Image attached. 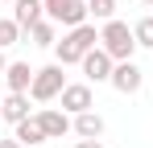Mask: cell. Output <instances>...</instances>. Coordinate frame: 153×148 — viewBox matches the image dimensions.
<instances>
[{
    "label": "cell",
    "mask_w": 153,
    "mask_h": 148,
    "mask_svg": "<svg viewBox=\"0 0 153 148\" xmlns=\"http://www.w3.org/2000/svg\"><path fill=\"white\" fill-rule=\"evenodd\" d=\"M120 95H137L141 86H145V74H141V66L137 62H116V70H112V78H108Z\"/></svg>",
    "instance_id": "8992f818"
},
{
    "label": "cell",
    "mask_w": 153,
    "mask_h": 148,
    "mask_svg": "<svg viewBox=\"0 0 153 148\" xmlns=\"http://www.w3.org/2000/svg\"><path fill=\"white\" fill-rule=\"evenodd\" d=\"M75 148H103V144H100V140H79Z\"/></svg>",
    "instance_id": "ac0fdd59"
},
{
    "label": "cell",
    "mask_w": 153,
    "mask_h": 148,
    "mask_svg": "<svg viewBox=\"0 0 153 148\" xmlns=\"http://www.w3.org/2000/svg\"><path fill=\"white\" fill-rule=\"evenodd\" d=\"M42 4H46V12H54V8H58V4H66V0H42Z\"/></svg>",
    "instance_id": "d6986e66"
},
{
    "label": "cell",
    "mask_w": 153,
    "mask_h": 148,
    "mask_svg": "<svg viewBox=\"0 0 153 148\" xmlns=\"http://www.w3.org/2000/svg\"><path fill=\"white\" fill-rule=\"evenodd\" d=\"M132 37H137V45L153 49V17H141V21L132 25Z\"/></svg>",
    "instance_id": "9a60e30c"
},
{
    "label": "cell",
    "mask_w": 153,
    "mask_h": 148,
    "mask_svg": "<svg viewBox=\"0 0 153 148\" xmlns=\"http://www.w3.org/2000/svg\"><path fill=\"white\" fill-rule=\"evenodd\" d=\"M17 37H21V25L13 21V17H8V21L0 17V49H4V45H17Z\"/></svg>",
    "instance_id": "e0dca14e"
},
{
    "label": "cell",
    "mask_w": 153,
    "mask_h": 148,
    "mask_svg": "<svg viewBox=\"0 0 153 148\" xmlns=\"http://www.w3.org/2000/svg\"><path fill=\"white\" fill-rule=\"evenodd\" d=\"M75 136H79V140H100V136H103V115H100V111L75 115Z\"/></svg>",
    "instance_id": "4fadbf2b"
},
{
    "label": "cell",
    "mask_w": 153,
    "mask_h": 148,
    "mask_svg": "<svg viewBox=\"0 0 153 148\" xmlns=\"http://www.w3.org/2000/svg\"><path fill=\"white\" fill-rule=\"evenodd\" d=\"M62 91H66V74H62V66L54 62V66H42V70L33 74L29 99H33V103H50V99H58Z\"/></svg>",
    "instance_id": "3957f363"
},
{
    "label": "cell",
    "mask_w": 153,
    "mask_h": 148,
    "mask_svg": "<svg viewBox=\"0 0 153 148\" xmlns=\"http://www.w3.org/2000/svg\"><path fill=\"white\" fill-rule=\"evenodd\" d=\"M33 74L29 70V62H8V70H4V82H8V91H17V95H29V86H33Z\"/></svg>",
    "instance_id": "7c38bea8"
},
{
    "label": "cell",
    "mask_w": 153,
    "mask_h": 148,
    "mask_svg": "<svg viewBox=\"0 0 153 148\" xmlns=\"http://www.w3.org/2000/svg\"><path fill=\"white\" fill-rule=\"evenodd\" d=\"M54 25H66V29H79V25H87V0H66V4H58L54 12H46Z\"/></svg>",
    "instance_id": "ba28073f"
},
{
    "label": "cell",
    "mask_w": 153,
    "mask_h": 148,
    "mask_svg": "<svg viewBox=\"0 0 153 148\" xmlns=\"http://www.w3.org/2000/svg\"><path fill=\"white\" fill-rule=\"evenodd\" d=\"M13 140L21 148H42L46 144V127L37 123V115H29V119H21L17 127H13Z\"/></svg>",
    "instance_id": "9c48e42d"
},
{
    "label": "cell",
    "mask_w": 153,
    "mask_h": 148,
    "mask_svg": "<svg viewBox=\"0 0 153 148\" xmlns=\"http://www.w3.org/2000/svg\"><path fill=\"white\" fill-rule=\"evenodd\" d=\"M141 4H153V0H141Z\"/></svg>",
    "instance_id": "7402d4cb"
},
{
    "label": "cell",
    "mask_w": 153,
    "mask_h": 148,
    "mask_svg": "<svg viewBox=\"0 0 153 148\" xmlns=\"http://www.w3.org/2000/svg\"><path fill=\"white\" fill-rule=\"evenodd\" d=\"M100 45L116 58V62H132V49H137V37H132V29H128L124 21H103V29H100Z\"/></svg>",
    "instance_id": "7a4b0ae2"
},
{
    "label": "cell",
    "mask_w": 153,
    "mask_h": 148,
    "mask_svg": "<svg viewBox=\"0 0 153 148\" xmlns=\"http://www.w3.org/2000/svg\"><path fill=\"white\" fill-rule=\"evenodd\" d=\"M0 148H21V144H17V140H0Z\"/></svg>",
    "instance_id": "ffe728a7"
},
{
    "label": "cell",
    "mask_w": 153,
    "mask_h": 148,
    "mask_svg": "<svg viewBox=\"0 0 153 148\" xmlns=\"http://www.w3.org/2000/svg\"><path fill=\"white\" fill-rule=\"evenodd\" d=\"M0 119H8L13 127L21 119H29V95H17V91H8V95L0 99Z\"/></svg>",
    "instance_id": "8fae6325"
},
{
    "label": "cell",
    "mask_w": 153,
    "mask_h": 148,
    "mask_svg": "<svg viewBox=\"0 0 153 148\" xmlns=\"http://www.w3.org/2000/svg\"><path fill=\"white\" fill-rule=\"evenodd\" d=\"M79 66H83V74H87V82H108L112 70H116V58H112L103 45H95V49H87V58H83Z\"/></svg>",
    "instance_id": "277c9868"
},
{
    "label": "cell",
    "mask_w": 153,
    "mask_h": 148,
    "mask_svg": "<svg viewBox=\"0 0 153 148\" xmlns=\"http://www.w3.org/2000/svg\"><path fill=\"white\" fill-rule=\"evenodd\" d=\"M29 37H33V45H42V49L58 45V29H54V21H37L33 29H29Z\"/></svg>",
    "instance_id": "5bb4252c"
},
{
    "label": "cell",
    "mask_w": 153,
    "mask_h": 148,
    "mask_svg": "<svg viewBox=\"0 0 153 148\" xmlns=\"http://www.w3.org/2000/svg\"><path fill=\"white\" fill-rule=\"evenodd\" d=\"M13 21L21 29H33L37 21H46V4L42 0H13Z\"/></svg>",
    "instance_id": "30bf717a"
},
{
    "label": "cell",
    "mask_w": 153,
    "mask_h": 148,
    "mask_svg": "<svg viewBox=\"0 0 153 148\" xmlns=\"http://www.w3.org/2000/svg\"><path fill=\"white\" fill-rule=\"evenodd\" d=\"M58 99H62V111H66L71 119L83 115V111H91V103H95V99H91V82H66V91Z\"/></svg>",
    "instance_id": "5b68a950"
},
{
    "label": "cell",
    "mask_w": 153,
    "mask_h": 148,
    "mask_svg": "<svg viewBox=\"0 0 153 148\" xmlns=\"http://www.w3.org/2000/svg\"><path fill=\"white\" fill-rule=\"evenodd\" d=\"M87 12L95 21H112L116 17V0H87Z\"/></svg>",
    "instance_id": "2e32d148"
},
{
    "label": "cell",
    "mask_w": 153,
    "mask_h": 148,
    "mask_svg": "<svg viewBox=\"0 0 153 148\" xmlns=\"http://www.w3.org/2000/svg\"><path fill=\"white\" fill-rule=\"evenodd\" d=\"M4 70H8V62H4V49H0V74H4Z\"/></svg>",
    "instance_id": "44dd1931"
},
{
    "label": "cell",
    "mask_w": 153,
    "mask_h": 148,
    "mask_svg": "<svg viewBox=\"0 0 153 148\" xmlns=\"http://www.w3.org/2000/svg\"><path fill=\"white\" fill-rule=\"evenodd\" d=\"M37 123L46 127V140H62L66 132H75V119H71L62 107H42V111H37Z\"/></svg>",
    "instance_id": "52a82bcc"
},
{
    "label": "cell",
    "mask_w": 153,
    "mask_h": 148,
    "mask_svg": "<svg viewBox=\"0 0 153 148\" xmlns=\"http://www.w3.org/2000/svg\"><path fill=\"white\" fill-rule=\"evenodd\" d=\"M95 41H100L95 25H79V29H71V33H62V41L54 45L58 66H79V62L87 58V49H95Z\"/></svg>",
    "instance_id": "6da1fadb"
}]
</instances>
